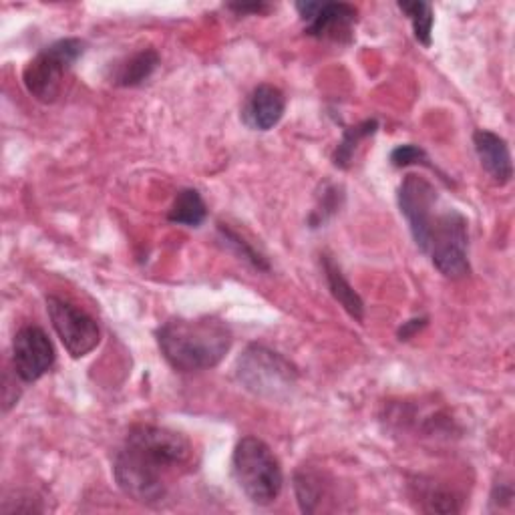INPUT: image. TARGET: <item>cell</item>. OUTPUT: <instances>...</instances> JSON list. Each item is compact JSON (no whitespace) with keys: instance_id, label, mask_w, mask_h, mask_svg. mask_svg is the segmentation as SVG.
I'll return each instance as SVG.
<instances>
[{"instance_id":"6da1fadb","label":"cell","mask_w":515,"mask_h":515,"mask_svg":"<svg viewBox=\"0 0 515 515\" xmlns=\"http://www.w3.org/2000/svg\"><path fill=\"white\" fill-rule=\"evenodd\" d=\"M192 443L157 425H135L115 455L113 475L121 491L137 503H161L171 483L190 471Z\"/></svg>"},{"instance_id":"7a4b0ae2","label":"cell","mask_w":515,"mask_h":515,"mask_svg":"<svg viewBox=\"0 0 515 515\" xmlns=\"http://www.w3.org/2000/svg\"><path fill=\"white\" fill-rule=\"evenodd\" d=\"M234 334L216 316L169 318L157 328V345L171 369L200 373L218 367L230 353Z\"/></svg>"},{"instance_id":"3957f363","label":"cell","mask_w":515,"mask_h":515,"mask_svg":"<svg viewBox=\"0 0 515 515\" xmlns=\"http://www.w3.org/2000/svg\"><path fill=\"white\" fill-rule=\"evenodd\" d=\"M467 246V220L453 208H437L417 242V248L431 258L433 266L453 280L469 274Z\"/></svg>"},{"instance_id":"277c9868","label":"cell","mask_w":515,"mask_h":515,"mask_svg":"<svg viewBox=\"0 0 515 515\" xmlns=\"http://www.w3.org/2000/svg\"><path fill=\"white\" fill-rule=\"evenodd\" d=\"M232 473L238 487L256 505L274 503L284 485L278 457L258 437H244L238 441L232 457Z\"/></svg>"},{"instance_id":"5b68a950","label":"cell","mask_w":515,"mask_h":515,"mask_svg":"<svg viewBox=\"0 0 515 515\" xmlns=\"http://www.w3.org/2000/svg\"><path fill=\"white\" fill-rule=\"evenodd\" d=\"M236 379L256 397L282 401L296 389L298 369L280 353L264 345H250L236 363Z\"/></svg>"},{"instance_id":"8992f818","label":"cell","mask_w":515,"mask_h":515,"mask_svg":"<svg viewBox=\"0 0 515 515\" xmlns=\"http://www.w3.org/2000/svg\"><path fill=\"white\" fill-rule=\"evenodd\" d=\"M85 53L81 39H61L45 47L23 73V83L37 101L53 103L63 89V79L77 59Z\"/></svg>"},{"instance_id":"52a82bcc","label":"cell","mask_w":515,"mask_h":515,"mask_svg":"<svg viewBox=\"0 0 515 515\" xmlns=\"http://www.w3.org/2000/svg\"><path fill=\"white\" fill-rule=\"evenodd\" d=\"M47 312L57 336L63 342V347L73 359H83L97 349L101 340V330L95 318L89 316L85 310L77 308L75 304L63 298L49 296Z\"/></svg>"},{"instance_id":"ba28073f","label":"cell","mask_w":515,"mask_h":515,"mask_svg":"<svg viewBox=\"0 0 515 515\" xmlns=\"http://www.w3.org/2000/svg\"><path fill=\"white\" fill-rule=\"evenodd\" d=\"M296 11L304 23V33L314 39L351 43L359 11L347 3H298Z\"/></svg>"},{"instance_id":"9c48e42d","label":"cell","mask_w":515,"mask_h":515,"mask_svg":"<svg viewBox=\"0 0 515 515\" xmlns=\"http://www.w3.org/2000/svg\"><path fill=\"white\" fill-rule=\"evenodd\" d=\"M55 365V347L41 326H23L13 340V367L23 383H35Z\"/></svg>"},{"instance_id":"30bf717a","label":"cell","mask_w":515,"mask_h":515,"mask_svg":"<svg viewBox=\"0 0 515 515\" xmlns=\"http://www.w3.org/2000/svg\"><path fill=\"white\" fill-rule=\"evenodd\" d=\"M286 97L274 85H258L242 109L244 123L254 131H270L284 115Z\"/></svg>"},{"instance_id":"8fae6325","label":"cell","mask_w":515,"mask_h":515,"mask_svg":"<svg viewBox=\"0 0 515 515\" xmlns=\"http://www.w3.org/2000/svg\"><path fill=\"white\" fill-rule=\"evenodd\" d=\"M473 145L481 167L487 171L495 184L503 186L513 178L511 153L503 137L487 129H477L473 133Z\"/></svg>"},{"instance_id":"7c38bea8","label":"cell","mask_w":515,"mask_h":515,"mask_svg":"<svg viewBox=\"0 0 515 515\" xmlns=\"http://www.w3.org/2000/svg\"><path fill=\"white\" fill-rule=\"evenodd\" d=\"M322 270H324V278H326V284H328L334 300L342 308H345L355 320L363 322L365 304H363L361 296L355 292V288L351 286V282L345 278V274H342L338 264L330 256H322Z\"/></svg>"},{"instance_id":"4fadbf2b","label":"cell","mask_w":515,"mask_h":515,"mask_svg":"<svg viewBox=\"0 0 515 515\" xmlns=\"http://www.w3.org/2000/svg\"><path fill=\"white\" fill-rule=\"evenodd\" d=\"M294 491L298 497V505L304 513L320 511L322 501L330 495L326 475L310 467H302L294 473Z\"/></svg>"},{"instance_id":"5bb4252c","label":"cell","mask_w":515,"mask_h":515,"mask_svg":"<svg viewBox=\"0 0 515 515\" xmlns=\"http://www.w3.org/2000/svg\"><path fill=\"white\" fill-rule=\"evenodd\" d=\"M157 67H159L157 51L143 49L117 65L111 83L119 87H137L145 83L155 73Z\"/></svg>"},{"instance_id":"9a60e30c","label":"cell","mask_w":515,"mask_h":515,"mask_svg":"<svg viewBox=\"0 0 515 515\" xmlns=\"http://www.w3.org/2000/svg\"><path fill=\"white\" fill-rule=\"evenodd\" d=\"M415 497L419 501V507L429 513H457L461 509V499L447 487L439 485L437 481H425L417 479L413 483Z\"/></svg>"},{"instance_id":"2e32d148","label":"cell","mask_w":515,"mask_h":515,"mask_svg":"<svg viewBox=\"0 0 515 515\" xmlns=\"http://www.w3.org/2000/svg\"><path fill=\"white\" fill-rule=\"evenodd\" d=\"M206 216L208 208L198 190H182L167 212V220L171 224H180L188 228L202 226Z\"/></svg>"},{"instance_id":"e0dca14e","label":"cell","mask_w":515,"mask_h":515,"mask_svg":"<svg viewBox=\"0 0 515 515\" xmlns=\"http://www.w3.org/2000/svg\"><path fill=\"white\" fill-rule=\"evenodd\" d=\"M379 129V123L375 119H367L355 127H349L345 131V135H342L340 143L336 145V151H334V165L340 167V169H347L351 167L353 159H355V153L359 149V143L371 135H375V131Z\"/></svg>"},{"instance_id":"ac0fdd59","label":"cell","mask_w":515,"mask_h":515,"mask_svg":"<svg viewBox=\"0 0 515 515\" xmlns=\"http://www.w3.org/2000/svg\"><path fill=\"white\" fill-rule=\"evenodd\" d=\"M399 9L409 17L415 39L423 47H429L433 33V7L423 0H415V3H399Z\"/></svg>"},{"instance_id":"d6986e66","label":"cell","mask_w":515,"mask_h":515,"mask_svg":"<svg viewBox=\"0 0 515 515\" xmlns=\"http://www.w3.org/2000/svg\"><path fill=\"white\" fill-rule=\"evenodd\" d=\"M218 230H220L222 242H226L240 258H244L246 262H250L256 270H264V272L270 270V264L266 262V258H264L260 252H256L238 232H234L232 228H228V226H224V224H220Z\"/></svg>"},{"instance_id":"ffe728a7","label":"cell","mask_w":515,"mask_h":515,"mask_svg":"<svg viewBox=\"0 0 515 515\" xmlns=\"http://www.w3.org/2000/svg\"><path fill=\"white\" fill-rule=\"evenodd\" d=\"M391 163H393L395 167H409V165H415V163H421V165L431 167L427 153H425L419 145H413V143L399 145L397 149H393V153H391Z\"/></svg>"},{"instance_id":"44dd1931","label":"cell","mask_w":515,"mask_h":515,"mask_svg":"<svg viewBox=\"0 0 515 515\" xmlns=\"http://www.w3.org/2000/svg\"><path fill=\"white\" fill-rule=\"evenodd\" d=\"M336 194H338L336 188H332V190H328V192L322 194V204H320L318 210H314V214H312V218H310V222L314 224V228L320 226V224H324L326 218L338 210L340 204H338V196H336Z\"/></svg>"},{"instance_id":"7402d4cb","label":"cell","mask_w":515,"mask_h":515,"mask_svg":"<svg viewBox=\"0 0 515 515\" xmlns=\"http://www.w3.org/2000/svg\"><path fill=\"white\" fill-rule=\"evenodd\" d=\"M232 11L236 13H266L270 9V5H264V3H252V5H230Z\"/></svg>"},{"instance_id":"603a6c76","label":"cell","mask_w":515,"mask_h":515,"mask_svg":"<svg viewBox=\"0 0 515 515\" xmlns=\"http://www.w3.org/2000/svg\"><path fill=\"white\" fill-rule=\"evenodd\" d=\"M421 326H425V318L423 320H409L405 324V328H401V332H399L401 340H409L417 330H421Z\"/></svg>"}]
</instances>
